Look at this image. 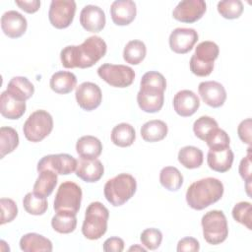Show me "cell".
I'll return each instance as SVG.
<instances>
[{"label":"cell","instance_id":"6da1fadb","mask_svg":"<svg viewBox=\"0 0 252 252\" xmlns=\"http://www.w3.org/2000/svg\"><path fill=\"white\" fill-rule=\"evenodd\" d=\"M105 41L97 35H93L84 40L80 45H68L60 52L63 67L86 69L94 66L106 53Z\"/></svg>","mask_w":252,"mask_h":252},{"label":"cell","instance_id":"7a4b0ae2","mask_svg":"<svg viewBox=\"0 0 252 252\" xmlns=\"http://www.w3.org/2000/svg\"><path fill=\"white\" fill-rule=\"evenodd\" d=\"M223 184L217 178L207 177L193 182L186 191V202L190 208L201 211L220 200Z\"/></svg>","mask_w":252,"mask_h":252},{"label":"cell","instance_id":"3957f363","mask_svg":"<svg viewBox=\"0 0 252 252\" xmlns=\"http://www.w3.org/2000/svg\"><path fill=\"white\" fill-rule=\"evenodd\" d=\"M136 190V179L129 173H120L112 177L103 187L105 199L114 207L124 205L134 196Z\"/></svg>","mask_w":252,"mask_h":252},{"label":"cell","instance_id":"277c9868","mask_svg":"<svg viewBox=\"0 0 252 252\" xmlns=\"http://www.w3.org/2000/svg\"><path fill=\"white\" fill-rule=\"evenodd\" d=\"M109 212L100 202H92L86 210L82 225L83 235L90 240L99 239L107 230Z\"/></svg>","mask_w":252,"mask_h":252},{"label":"cell","instance_id":"5b68a950","mask_svg":"<svg viewBox=\"0 0 252 252\" xmlns=\"http://www.w3.org/2000/svg\"><path fill=\"white\" fill-rule=\"evenodd\" d=\"M204 239L212 245L222 243L228 235L226 217L222 211L213 210L206 213L201 220Z\"/></svg>","mask_w":252,"mask_h":252},{"label":"cell","instance_id":"8992f818","mask_svg":"<svg viewBox=\"0 0 252 252\" xmlns=\"http://www.w3.org/2000/svg\"><path fill=\"white\" fill-rule=\"evenodd\" d=\"M53 129V118L49 112L43 109L33 111L26 120L23 132L26 139L37 143L46 138Z\"/></svg>","mask_w":252,"mask_h":252},{"label":"cell","instance_id":"52a82bcc","mask_svg":"<svg viewBox=\"0 0 252 252\" xmlns=\"http://www.w3.org/2000/svg\"><path fill=\"white\" fill-rule=\"evenodd\" d=\"M83 192L81 187L73 181H65L60 184L55 194L53 209L55 212H79Z\"/></svg>","mask_w":252,"mask_h":252},{"label":"cell","instance_id":"ba28073f","mask_svg":"<svg viewBox=\"0 0 252 252\" xmlns=\"http://www.w3.org/2000/svg\"><path fill=\"white\" fill-rule=\"evenodd\" d=\"M97 75L104 82L114 88L129 87L135 79L134 70L129 66L121 64H102L97 69Z\"/></svg>","mask_w":252,"mask_h":252},{"label":"cell","instance_id":"9c48e42d","mask_svg":"<svg viewBox=\"0 0 252 252\" xmlns=\"http://www.w3.org/2000/svg\"><path fill=\"white\" fill-rule=\"evenodd\" d=\"M76 2L73 0H53L50 3L48 19L50 24L59 30L68 28L75 17Z\"/></svg>","mask_w":252,"mask_h":252},{"label":"cell","instance_id":"30bf717a","mask_svg":"<svg viewBox=\"0 0 252 252\" xmlns=\"http://www.w3.org/2000/svg\"><path fill=\"white\" fill-rule=\"evenodd\" d=\"M78 160L68 154L47 155L37 162V171L49 169L57 175H68L76 171Z\"/></svg>","mask_w":252,"mask_h":252},{"label":"cell","instance_id":"8fae6325","mask_svg":"<svg viewBox=\"0 0 252 252\" xmlns=\"http://www.w3.org/2000/svg\"><path fill=\"white\" fill-rule=\"evenodd\" d=\"M78 105L86 110L92 111L97 108L102 100L100 88L92 82H84L76 88L75 93Z\"/></svg>","mask_w":252,"mask_h":252},{"label":"cell","instance_id":"7c38bea8","mask_svg":"<svg viewBox=\"0 0 252 252\" xmlns=\"http://www.w3.org/2000/svg\"><path fill=\"white\" fill-rule=\"evenodd\" d=\"M207 6L203 0H184L173 9L172 16L181 23L192 24L199 21L206 13Z\"/></svg>","mask_w":252,"mask_h":252},{"label":"cell","instance_id":"4fadbf2b","mask_svg":"<svg viewBox=\"0 0 252 252\" xmlns=\"http://www.w3.org/2000/svg\"><path fill=\"white\" fill-rule=\"evenodd\" d=\"M198 32L190 28H177L169 35V47L177 54L189 52L198 41Z\"/></svg>","mask_w":252,"mask_h":252},{"label":"cell","instance_id":"5bb4252c","mask_svg":"<svg viewBox=\"0 0 252 252\" xmlns=\"http://www.w3.org/2000/svg\"><path fill=\"white\" fill-rule=\"evenodd\" d=\"M198 92L202 100L211 107L218 108L222 106L225 102L226 91L224 87L219 82H201L198 87Z\"/></svg>","mask_w":252,"mask_h":252},{"label":"cell","instance_id":"9a60e30c","mask_svg":"<svg viewBox=\"0 0 252 252\" xmlns=\"http://www.w3.org/2000/svg\"><path fill=\"white\" fill-rule=\"evenodd\" d=\"M27 28V19L17 11H7L1 17L2 32L10 38L21 37L26 32Z\"/></svg>","mask_w":252,"mask_h":252},{"label":"cell","instance_id":"2e32d148","mask_svg":"<svg viewBox=\"0 0 252 252\" xmlns=\"http://www.w3.org/2000/svg\"><path fill=\"white\" fill-rule=\"evenodd\" d=\"M106 23L103 10L95 5L85 6L80 13V24L88 32H98Z\"/></svg>","mask_w":252,"mask_h":252},{"label":"cell","instance_id":"e0dca14e","mask_svg":"<svg viewBox=\"0 0 252 252\" xmlns=\"http://www.w3.org/2000/svg\"><path fill=\"white\" fill-rule=\"evenodd\" d=\"M137 8L132 0H116L110 6L112 22L117 26H127L136 18Z\"/></svg>","mask_w":252,"mask_h":252},{"label":"cell","instance_id":"ac0fdd59","mask_svg":"<svg viewBox=\"0 0 252 252\" xmlns=\"http://www.w3.org/2000/svg\"><path fill=\"white\" fill-rule=\"evenodd\" d=\"M200 106L198 95L190 90L179 91L173 97V108L182 117L193 115Z\"/></svg>","mask_w":252,"mask_h":252},{"label":"cell","instance_id":"d6986e66","mask_svg":"<svg viewBox=\"0 0 252 252\" xmlns=\"http://www.w3.org/2000/svg\"><path fill=\"white\" fill-rule=\"evenodd\" d=\"M164 92L142 89L137 94V102L139 107L147 113L158 112L164 102Z\"/></svg>","mask_w":252,"mask_h":252},{"label":"cell","instance_id":"ffe728a7","mask_svg":"<svg viewBox=\"0 0 252 252\" xmlns=\"http://www.w3.org/2000/svg\"><path fill=\"white\" fill-rule=\"evenodd\" d=\"M104 172L101 161L97 158L85 159L80 158L76 168V175L85 182L93 183L98 181Z\"/></svg>","mask_w":252,"mask_h":252},{"label":"cell","instance_id":"44dd1931","mask_svg":"<svg viewBox=\"0 0 252 252\" xmlns=\"http://www.w3.org/2000/svg\"><path fill=\"white\" fill-rule=\"evenodd\" d=\"M26 101L13 96L7 90L1 94L0 113L3 117L11 120L21 118L26 112Z\"/></svg>","mask_w":252,"mask_h":252},{"label":"cell","instance_id":"7402d4cb","mask_svg":"<svg viewBox=\"0 0 252 252\" xmlns=\"http://www.w3.org/2000/svg\"><path fill=\"white\" fill-rule=\"evenodd\" d=\"M234 155L228 147L222 150H209L207 162L211 169L217 172H226L230 169L233 162Z\"/></svg>","mask_w":252,"mask_h":252},{"label":"cell","instance_id":"603a6c76","mask_svg":"<svg viewBox=\"0 0 252 252\" xmlns=\"http://www.w3.org/2000/svg\"><path fill=\"white\" fill-rule=\"evenodd\" d=\"M76 152L81 158L94 159L100 156L102 144L99 139L94 136H82L76 143Z\"/></svg>","mask_w":252,"mask_h":252},{"label":"cell","instance_id":"cb8c5ba5","mask_svg":"<svg viewBox=\"0 0 252 252\" xmlns=\"http://www.w3.org/2000/svg\"><path fill=\"white\" fill-rule=\"evenodd\" d=\"M77 85L75 74L69 71H58L54 73L49 82V86L53 92L60 94L71 93Z\"/></svg>","mask_w":252,"mask_h":252},{"label":"cell","instance_id":"d4e9b609","mask_svg":"<svg viewBox=\"0 0 252 252\" xmlns=\"http://www.w3.org/2000/svg\"><path fill=\"white\" fill-rule=\"evenodd\" d=\"M20 248L25 252L52 251V242L41 234L30 232L21 237Z\"/></svg>","mask_w":252,"mask_h":252},{"label":"cell","instance_id":"484cf974","mask_svg":"<svg viewBox=\"0 0 252 252\" xmlns=\"http://www.w3.org/2000/svg\"><path fill=\"white\" fill-rule=\"evenodd\" d=\"M7 91L16 98L26 101L31 98L34 93V86L26 77H13L7 86Z\"/></svg>","mask_w":252,"mask_h":252},{"label":"cell","instance_id":"4316f807","mask_svg":"<svg viewBox=\"0 0 252 252\" xmlns=\"http://www.w3.org/2000/svg\"><path fill=\"white\" fill-rule=\"evenodd\" d=\"M57 174L49 169L38 171V176L33 184V193L46 198L48 197L57 185Z\"/></svg>","mask_w":252,"mask_h":252},{"label":"cell","instance_id":"83f0119b","mask_svg":"<svg viewBox=\"0 0 252 252\" xmlns=\"http://www.w3.org/2000/svg\"><path fill=\"white\" fill-rule=\"evenodd\" d=\"M168 132V128L165 122L162 120L155 119L146 122L141 127V136L144 141L155 143L163 140Z\"/></svg>","mask_w":252,"mask_h":252},{"label":"cell","instance_id":"f1b7e54d","mask_svg":"<svg viewBox=\"0 0 252 252\" xmlns=\"http://www.w3.org/2000/svg\"><path fill=\"white\" fill-rule=\"evenodd\" d=\"M219 54L220 48L218 44L214 41L205 40L197 45L191 58L199 63L214 66V62L219 57Z\"/></svg>","mask_w":252,"mask_h":252},{"label":"cell","instance_id":"f546056e","mask_svg":"<svg viewBox=\"0 0 252 252\" xmlns=\"http://www.w3.org/2000/svg\"><path fill=\"white\" fill-rule=\"evenodd\" d=\"M110 137L115 146L126 148L130 147L134 143L136 139V132L131 124L120 123L113 127Z\"/></svg>","mask_w":252,"mask_h":252},{"label":"cell","instance_id":"4dcf8cb0","mask_svg":"<svg viewBox=\"0 0 252 252\" xmlns=\"http://www.w3.org/2000/svg\"><path fill=\"white\" fill-rule=\"evenodd\" d=\"M178 161L185 168L194 169L202 165L204 160L203 152L194 146H185L181 148L177 156Z\"/></svg>","mask_w":252,"mask_h":252},{"label":"cell","instance_id":"1f68e13d","mask_svg":"<svg viewBox=\"0 0 252 252\" xmlns=\"http://www.w3.org/2000/svg\"><path fill=\"white\" fill-rule=\"evenodd\" d=\"M52 228L58 233H71L76 229L77 218L76 214L70 212H56L51 220Z\"/></svg>","mask_w":252,"mask_h":252},{"label":"cell","instance_id":"d6a6232c","mask_svg":"<svg viewBox=\"0 0 252 252\" xmlns=\"http://www.w3.org/2000/svg\"><path fill=\"white\" fill-rule=\"evenodd\" d=\"M147 47L142 40H130L124 47L123 59L131 65L140 64L146 57Z\"/></svg>","mask_w":252,"mask_h":252},{"label":"cell","instance_id":"836d02e7","mask_svg":"<svg viewBox=\"0 0 252 252\" xmlns=\"http://www.w3.org/2000/svg\"><path fill=\"white\" fill-rule=\"evenodd\" d=\"M159 182L168 191H178L183 184V176L178 168L165 166L159 172Z\"/></svg>","mask_w":252,"mask_h":252},{"label":"cell","instance_id":"e575fe53","mask_svg":"<svg viewBox=\"0 0 252 252\" xmlns=\"http://www.w3.org/2000/svg\"><path fill=\"white\" fill-rule=\"evenodd\" d=\"M19 145L18 132L9 126L0 128V158H3L6 155L14 152Z\"/></svg>","mask_w":252,"mask_h":252},{"label":"cell","instance_id":"d590c367","mask_svg":"<svg viewBox=\"0 0 252 252\" xmlns=\"http://www.w3.org/2000/svg\"><path fill=\"white\" fill-rule=\"evenodd\" d=\"M23 206L30 215L41 216L47 211L48 203L46 198L40 197L33 192H29L23 199Z\"/></svg>","mask_w":252,"mask_h":252},{"label":"cell","instance_id":"8d00e7d4","mask_svg":"<svg viewBox=\"0 0 252 252\" xmlns=\"http://www.w3.org/2000/svg\"><path fill=\"white\" fill-rule=\"evenodd\" d=\"M218 12L227 20L237 19L243 13V3L240 0H223L218 3Z\"/></svg>","mask_w":252,"mask_h":252},{"label":"cell","instance_id":"74e56055","mask_svg":"<svg viewBox=\"0 0 252 252\" xmlns=\"http://www.w3.org/2000/svg\"><path fill=\"white\" fill-rule=\"evenodd\" d=\"M140 88L164 92L166 89V80L159 72L149 71L143 75L140 82Z\"/></svg>","mask_w":252,"mask_h":252},{"label":"cell","instance_id":"f35d334b","mask_svg":"<svg viewBox=\"0 0 252 252\" xmlns=\"http://www.w3.org/2000/svg\"><path fill=\"white\" fill-rule=\"evenodd\" d=\"M205 142L210 150H222L229 147L230 139L224 130L218 127L207 136Z\"/></svg>","mask_w":252,"mask_h":252},{"label":"cell","instance_id":"ab89813d","mask_svg":"<svg viewBox=\"0 0 252 252\" xmlns=\"http://www.w3.org/2000/svg\"><path fill=\"white\" fill-rule=\"evenodd\" d=\"M218 122L210 116H201L195 120L193 124V132L197 138L205 141L207 136L216 128H218Z\"/></svg>","mask_w":252,"mask_h":252},{"label":"cell","instance_id":"60d3db41","mask_svg":"<svg viewBox=\"0 0 252 252\" xmlns=\"http://www.w3.org/2000/svg\"><path fill=\"white\" fill-rule=\"evenodd\" d=\"M232 218L237 222L243 224L251 230L252 222V212H251V203L249 202H239L232 209Z\"/></svg>","mask_w":252,"mask_h":252},{"label":"cell","instance_id":"b9f144b4","mask_svg":"<svg viewBox=\"0 0 252 252\" xmlns=\"http://www.w3.org/2000/svg\"><path fill=\"white\" fill-rule=\"evenodd\" d=\"M140 240L143 246L149 250H156L159 247L162 241V233L155 227L146 228L140 235Z\"/></svg>","mask_w":252,"mask_h":252},{"label":"cell","instance_id":"7bdbcfd3","mask_svg":"<svg viewBox=\"0 0 252 252\" xmlns=\"http://www.w3.org/2000/svg\"><path fill=\"white\" fill-rule=\"evenodd\" d=\"M1 221L0 224L3 225L7 222H11L18 215V207L14 200L10 198H1Z\"/></svg>","mask_w":252,"mask_h":252},{"label":"cell","instance_id":"ee69618b","mask_svg":"<svg viewBox=\"0 0 252 252\" xmlns=\"http://www.w3.org/2000/svg\"><path fill=\"white\" fill-rule=\"evenodd\" d=\"M239 174L246 183H251L252 171H251V148H248L247 155L241 159L239 163Z\"/></svg>","mask_w":252,"mask_h":252},{"label":"cell","instance_id":"f6af8a7d","mask_svg":"<svg viewBox=\"0 0 252 252\" xmlns=\"http://www.w3.org/2000/svg\"><path fill=\"white\" fill-rule=\"evenodd\" d=\"M200 249L199 241L194 237H184L177 243V252H197Z\"/></svg>","mask_w":252,"mask_h":252},{"label":"cell","instance_id":"bcb514c9","mask_svg":"<svg viewBox=\"0 0 252 252\" xmlns=\"http://www.w3.org/2000/svg\"><path fill=\"white\" fill-rule=\"evenodd\" d=\"M251 118H247L245 120H242L237 127L239 139L243 143L249 145V147L251 146Z\"/></svg>","mask_w":252,"mask_h":252},{"label":"cell","instance_id":"7dc6e473","mask_svg":"<svg viewBox=\"0 0 252 252\" xmlns=\"http://www.w3.org/2000/svg\"><path fill=\"white\" fill-rule=\"evenodd\" d=\"M102 249L105 252H121L124 249V241L120 237H109L103 242Z\"/></svg>","mask_w":252,"mask_h":252},{"label":"cell","instance_id":"c3c4849f","mask_svg":"<svg viewBox=\"0 0 252 252\" xmlns=\"http://www.w3.org/2000/svg\"><path fill=\"white\" fill-rule=\"evenodd\" d=\"M15 3L23 11H25L26 13H29V14H33V13L37 12L39 7H40V1H38V0H31V1H24V0L23 1H19V0H16Z\"/></svg>","mask_w":252,"mask_h":252},{"label":"cell","instance_id":"681fc988","mask_svg":"<svg viewBox=\"0 0 252 252\" xmlns=\"http://www.w3.org/2000/svg\"><path fill=\"white\" fill-rule=\"evenodd\" d=\"M129 251H141V252H146V248H144V247H142V246H140V245H138V244H136V245H134V246H131L129 249H128Z\"/></svg>","mask_w":252,"mask_h":252}]
</instances>
